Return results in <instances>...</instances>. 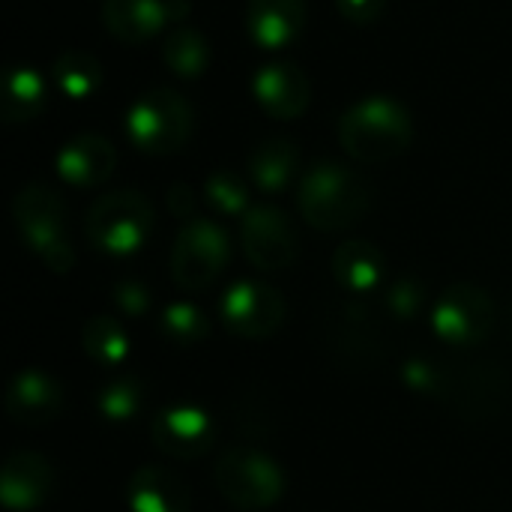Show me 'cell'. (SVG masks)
<instances>
[{"mask_svg":"<svg viewBox=\"0 0 512 512\" xmlns=\"http://www.w3.org/2000/svg\"><path fill=\"white\" fill-rule=\"evenodd\" d=\"M162 60L180 78H201L204 69L210 66V45L201 30L180 24L168 33L162 45Z\"/></svg>","mask_w":512,"mask_h":512,"instance_id":"22","label":"cell"},{"mask_svg":"<svg viewBox=\"0 0 512 512\" xmlns=\"http://www.w3.org/2000/svg\"><path fill=\"white\" fill-rule=\"evenodd\" d=\"M114 303H117L126 315H141V312H147V306H150V291H147L141 282L126 279V282L114 285Z\"/></svg>","mask_w":512,"mask_h":512,"instance_id":"29","label":"cell"},{"mask_svg":"<svg viewBox=\"0 0 512 512\" xmlns=\"http://www.w3.org/2000/svg\"><path fill=\"white\" fill-rule=\"evenodd\" d=\"M126 501L132 512H189L192 492L174 471L147 465L132 474L126 486Z\"/></svg>","mask_w":512,"mask_h":512,"instance_id":"18","label":"cell"},{"mask_svg":"<svg viewBox=\"0 0 512 512\" xmlns=\"http://www.w3.org/2000/svg\"><path fill=\"white\" fill-rule=\"evenodd\" d=\"M306 27V0H246V30L255 45L279 51Z\"/></svg>","mask_w":512,"mask_h":512,"instance_id":"16","label":"cell"},{"mask_svg":"<svg viewBox=\"0 0 512 512\" xmlns=\"http://www.w3.org/2000/svg\"><path fill=\"white\" fill-rule=\"evenodd\" d=\"M336 6L354 24H372L387 9V0H336Z\"/></svg>","mask_w":512,"mask_h":512,"instance_id":"30","label":"cell"},{"mask_svg":"<svg viewBox=\"0 0 512 512\" xmlns=\"http://www.w3.org/2000/svg\"><path fill=\"white\" fill-rule=\"evenodd\" d=\"M219 321L240 339H267L285 321V297L264 282H237L219 303Z\"/></svg>","mask_w":512,"mask_h":512,"instance_id":"10","label":"cell"},{"mask_svg":"<svg viewBox=\"0 0 512 512\" xmlns=\"http://www.w3.org/2000/svg\"><path fill=\"white\" fill-rule=\"evenodd\" d=\"M252 93L258 105L276 120H297L312 102V84L297 63L276 60L255 72Z\"/></svg>","mask_w":512,"mask_h":512,"instance_id":"12","label":"cell"},{"mask_svg":"<svg viewBox=\"0 0 512 512\" xmlns=\"http://www.w3.org/2000/svg\"><path fill=\"white\" fill-rule=\"evenodd\" d=\"M420 303H423V291H420V285H417L414 279L396 282V285L390 288V294H387V306H390L393 315H399V318H414L417 309H420Z\"/></svg>","mask_w":512,"mask_h":512,"instance_id":"28","label":"cell"},{"mask_svg":"<svg viewBox=\"0 0 512 512\" xmlns=\"http://www.w3.org/2000/svg\"><path fill=\"white\" fill-rule=\"evenodd\" d=\"M213 483L237 510L258 512L273 507L285 492L282 468L258 450H228L216 459Z\"/></svg>","mask_w":512,"mask_h":512,"instance_id":"6","label":"cell"},{"mask_svg":"<svg viewBox=\"0 0 512 512\" xmlns=\"http://www.w3.org/2000/svg\"><path fill=\"white\" fill-rule=\"evenodd\" d=\"M297 204L312 228L345 231L369 213L372 186L348 165L318 162L303 174Z\"/></svg>","mask_w":512,"mask_h":512,"instance_id":"1","label":"cell"},{"mask_svg":"<svg viewBox=\"0 0 512 512\" xmlns=\"http://www.w3.org/2000/svg\"><path fill=\"white\" fill-rule=\"evenodd\" d=\"M150 438L171 459H201L216 444V423L195 405H174L153 417Z\"/></svg>","mask_w":512,"mask_h":512,"instance_id":"11","label":"cell"},{"mask_svg":"<svg viewBox=\"0 0 512 512\" xmlns=\"http://www.w3.org/2000/svg\"><path fill=\"white\" fill-rule=\"evenodd\" d=\"M162 336L177 345V348H192L198 342L207 339L210 333V321L204 318V312L192 303H174L162 312Z\"/></svg>","mask_w":512,"mask_h":512,"instance_id":"26","label":"cell"},{"mask_svg":"<svg viewBox=\"0 0 512 512\" xmlns=\"http://www.w3.org/2000/svg\"><path fill=\"white\" fill-rule=\"evenodd\" d=\"M96 408H99V414L105 420L126 423L144 408V384L138 378H132V375H123V378H117V381H111L108 387L99 390Z\"/></svg>","mask_w":512,"mask_h":512,"instance_id":"25","label":"cell"},{"mask_svg":"<svg viewBox=\"0 0 512 512\" xmlns=\"http://www.w3.org/2000/svg\"><path fill=\"white\" fill-rule=\"evenodd\" d=\"M195 129V111L183 93L153 87L135 99L126 114V138L150 156H168L186 147Z\"/></svg>","mask_w":512,"mask_h":512,"instance_id":"4","label":"cell"},{"mask_svg":"<svg viewBox=\"0 0 512 512\" xmlns=\"http://www.w3.org/2000/svg\"><path fill=\"white\" fill-rule=\"evenodd\" d=\"M204 195L210 201V207H216L219 213L225 216H237V213H246L249 210V192H246V183L231 174V171H216L207 177V186H204Z\"/></svg>","mask_w":512,"mask_h":512,"instance_id":"27","label":"cell"},{"mask_svg":"<svg viewBox=\"0 0 512 512\" xmlns=\"http://www.w3.org/2000/svg\"><path fill=\"white\" fill-rule=\"evenodd\" d=\"M168 207H171L174 216H192V210H195V195H192V189H189L186 183L171 186V189H168Z\"/></svg>","mask_w":512,"mask_h":512,"instance_id":"31","label":"cell"},{"mask_svg":"<svg viewBox=\"0 0 512 512\" xmlns=\"http://www.w3.org/2000/svg\"><path fill=\"white\" fill-rule=\"evenodd\" d=\"M333 276L342 288L366 294L384 279V255L369 240H345L333 255Z\"/></svg>","mask_w":512,"mask_h":512,"instance_id":"19","label":"cell"},{"mask_svg":"<svg viewBox=\"0 0 512 512\" xmlns=\"http://www.w3.org/2000/svg\"><path fill=\"white\" fill-rule=\"evenodd\" d=\"M153 204L135 189H120L102 195L84 219L87 240L105 255H132L138 252L153 231Z\"/></svg>","mask_w":512,"mask_h":512,"instance_id":"5","label":"cell"},{"mask_svg":"<svg viewBox=\"0 0 512 512\" xmlns=\"http://www.w3.org/2000/svg\"><path fill=\"white\" fill-rule=\"evenodd\" d=\"M168 21H174V15L165 0H102L105 30L126 45L156 36Z\"/></svg>","mask_w":512,"mask_h":512,"instance_id":"17","label":"cell"},{"mask_svg":"<svg viewBox=\"0 0 512 512\" xmlns=\"http://www.w3.org/2000/svg\"><path fill=\"white\" fill-rule=\"evenodd\" d=\"M60 411H63V390L51 375L39 369H24L12 378L6 390V414L18 426L39 429L57 420Z\"/></svg>","mask_w":512,"mask_h":512,"instance_id":"13","label":"cell"},{"mask_svg":"<svg viewBox=\"0 0 512 512\" xmlns=\"http://www.w3.org/2000/svg\"><path fill=\"white\" fill-rule=\"evenodd\" d=\"M12 216L21 240L54 270L66 273L75 264L72 243L66 237V204L45 183H27L12 201Z\"/></svg>","mask_w":512,"mask_h":512,"instance_id":"3","label":"cell"},{"mask_svg":"<svg viewBox=\"0 0 512 512\" xmlns=\"http://www.w3.org/2000/svg\"><path fill=\"white\" fill-rule=\"evenodd\" d=\"M240 243H243V255L249 258V264L264 273L285 270L300 255V237H297L291 216L273 204H258L243 213Z\"/></svg>","mask_w":512,"mask_h":512,"instance_id":"9","label":"cell"},{"mask_svg":"<svg viewBox=\"0 0 512 512\" xmlns=\"http://www.w3.org/2000/svg\"><path fill=\"white\" fill-rule=\"evenodd\" d=\"M117 165V150L105 135L84 132L69 138L60 153H57V174L63 183L78 186V189H93L102 186Z\"/></svg>","mask_w":512,"mask_h":512,"instance_id":"14","label":"cell"},{"mask_svg":"<svg viewBox=\"0 0 512 512\" xmlns=\"http://www.w3.org/2000/svg\"><path fill=\"white\" fill-rule=\"evenodd\" d=\"M411 138V114L390 96H366L339 117V144L357 162H390L411 147Z\"/></svg>","mask_w":512,"mask_h":512,"instance_id":"2","label":"cell"},{"mask_svg":"<svg viewBox=\"0 0 512 512\" xmlns=\"http://www.w3.org/2000/svg\"><path fill=\"white\" fill-rule=\"evenodd\" d=\"M51 78L54 84L69 96V99H87L99 90L102 84V66L90 51L81 48H69L63 51L54 66H51Z\"/></svg>","mask_w":512,"mask_h":512,"instance_id":"23","label":"cell"},{"mask_svg":"<svg viewBox=\"0 0 512 512\" xmlns=\"http://www.w3.org/2000/svg\"><path fill=\"white\" fill-rule=\"evenodd\" d=\"M81 345H84V354L102 369H114L117 363H123V357L129 351V339H126L120 321H114L108 315L90 318L84 324Z\"/></svg>","mask_w":512,"mask_h":512,"instance_id":"24","label":"cell"},{"mask_svg":"<svg viewBox=\"0 0 512 512\" xmlns=\"http://www.w3.org/2000/svg\"><path fill=\"white\" fill-rule=\"evenodd\" d=\"M48 102L45 78L30 66H9L3 75V120L27 123L42 114Z\"/></svg>","mask_w":512,"mask_h":512,"instance_id":"21","label":"cell"},{"mask_svg":"<svg viewBox=\"0 0 512 512\" xmlns=\"http://www.w3.org/2000/svg\"><path fill=\"white\" fill-rule=\"evenodd\" d=\"M432 327L441 342L453 348H474L486 342L495 327V303L477 285H453L438 297L432 309Z\"/></svg>","mask_w":512,"mask_h":512,"instance_id":"8","label":"cell"},{"mask_svg":"<svg viewBox=\"0 0 512 512\" xmlns=\"http://www.w3.org/2000/svg\"><path fill=\"white\" fill-rule=\"evenodd\" d=\"M54 474L39 453H12L0 471V501L9 512L36 510L51 492Z\"/></svg>","mask_w":512,"mask_h":512,"instance_id":"15","label":"cell"},{"mask_svg":"<svg viewBox=\"0 0 512 512\" xmlns=\"http://www.w3.org/2000/svg\"><path fill=\"white\" fill-rule=\"evenodd\" d=\"M228 258V234L210 219H195L180 228L171 246V279L183 291H204L222 276Z\"/></svg>","mask_w":512,"mask_h":512,"instance_id":"7","label":"cell"},{"mask_svg":"<svg viewBox=\"0 0 512 512\" xmlns=\"http://www.w3.org/2000/svg\"><path fill=\"white\" fill-rule=\"evenodd\" d=\"M297 165H300V150L288 138L261 141L249 156L252 183L264 192H282L297 174Z\"/></svg>","mask_w":512,"mask_h":512,"instance_id":"20","label":"cell"}]
</instances>
